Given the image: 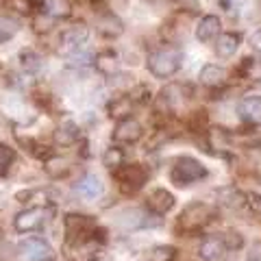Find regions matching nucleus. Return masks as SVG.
Masks as SVG:
<instances>
[{"label": "nucleus", "mask_w": 261, "mask_h": 261, "mask_svg": "<svg viewBox=\"0 0 261 261\" xmlns=\"http://www.w3.org/2000/svg\"><path fill=\"white\" fill-rule=\"evenodd\" d=\"M65 226V242L68 246H87V244H105L102 238V228L98 226V222L92 216H83V214H68L63 220Z\"/></svg>", "instance_id": "1"}, {"label": "nucleus", "mask_w": 261, "mask_h": 261, "mask_svg": "<svg viewBox=\"0 0 261 261\" xmlns=\"http://www.w3.org/2000/svg\"><path fill=\"white\" fill-rule=\"evenodd\" d=\"M185 55L178 46L166 44L148 55V72L154 79H170L183 68Z\"/></svg>", "instance_id": "2"}, {"label": "nucleus", "mask_w": 261, "mask_h": 261, "mask_svg": "<svg viewBox=\"0 0 261 261\" xmlns=\"http://www.w3.org/2000/svg\"><path fill=\"white\" fill-rule=\"evenodd\" d=\"M218 220V207L209 205V202H190L181 216L176 220V228L183 233H196V231H202L205 226H209L211 222Z\"/></svg>", "instance_id": "3"}, {"label": "nucleus", "mask_w": 261, "mask_h": 261, "mask_svg": "<svg viewBox=\"0 0 261 261\" xmlns=\"http://www.w3.org/2000/svg\"><path fill=\"white\" fill-rule=\"evenodd\" d=\"M207 174H209L207 166H202L198 159L190 157V154L176 157L172 168H170V181L176 187H190L194 183H198L200 178H207Z\"/></svg>", "instance_id": "4"}, {"label": "nucleus", "mask_w": 261, "mask_h": 261, "mask_svg": "<svg viewBox=\"0 0 261 261\" xmlns=\"http://www.w3.org/2000/svg\"><path fill=\"white\" fill-rule=\"evenodd\" d=\"M148 168L144 163H122V166L113 168V178L118 181V187L122 194L133 196L140 190H144V185L148 183Z\"/></svg>", "instance_id": "5"}, {"label": "nucleus", "mask_w": 261, "mask_h": 261, "mask_svg": "<svg viewBox=\"0 0 261 261\" xmlns=\"http://www.w3.org/2000/svg\"><path fill=\"white\" fill-rule=\"evenodd\" d=\"M53 211L48 207H31L27 211H20L18 216L13 220V226L18 233H31V231H37V228H42L48 218H50Z\"/></svg>", "instance_id": "6"}, {"label": "nucleus", "mask_w": 261, "mask_h": 261, "mask_svg": "<svg viewBox=\"0 0 261 261\" xmlns=\"http://www.w3.org/2000/svg\"><path fill=\"white\" fill-rule=\"evenodd\" d=\"M20 257L24 261H55L53 246L42 238H27L18 244Z\"/></svg>", "instance_id": "7"}, {"label": "nucleus", "mask_w": 261, "mask_h": 261, "mask_svg": "<svg viewBox=\"0 0 261 261\" xmlns=\"http://www.w3.org/2000/svg\"><path fill=\"white\" fill-rule=\"evenodd\" d=\"M87 37H89V29L85 27V24H72V27H68L61 33L59 53L65 55V57L74 55L76 50H81V46L87 42Z\"/></svg>", "instance_id": "8"}, {"label": "nucleus", "mask_w": 261, "mask_h": 261, "mask_svg": "<svg viewBox=\"0 0 261 261\" xmlns=\"http://www.w3.org/2000/svg\"><path fill=\"white\" fill-rule=\"evenodd\" d=\"M111 137H113V142H118V144H137L144 137V126L140 124V120H135V118L118 120Z\"/></svg>", "instance_id": "9"}, {"label": "nucleus", "mask_w": 261, "mask_h": 261, "mask_svg": "<svg viewBox=\"0 0 261 261\" xmlns=\"http://www.w3.org/2000/svg\"><path fill=\"white\" fill-rule=\"evenodd\" d=\"M176 205V198L172 192L163 190V187H159V190H152L148 194V198H146V209L150 211V214L154 216H166L170 214V211L174 209Z\"/></svg>", "instance_id": "10"}, {"label": "nucleus", "mask_w": 261, "mask_h": 261, "mask_svg": "<svg viewBox=\"0 0 261 261\" xmlns=\"http://www.w3.org/2000/svg\"><path fill=\"white\" fill-rule=\"evenodd\" d=\"M242 122L250 128H261V96H246L238 105Z\"/></svg>", "instance_id": "11"}, {"label": "nucleus", "mask_w": 261, "mask_h": 261, "mask_svg": "<svg viewBox=\"0 0 261 261\" xmlns=\"http://www.w3.org/2000/svg\"><path fill=\"white\" fill-rule=\"evenodd\" d=\"M183 98V87L181 85H168L163 87L159 96L154 98V113H161V116H170L174 113L178 100Z\"/></svg>", "instance_id": "12"}, {"label": "nucleus", "mask_w": 261, "mask_h": 261, "mask_svg": "<svg viewBox=\"0 0 261 261\" xmlns=\"http://www.w3.org/2000/svg\"><path fill=\"white\" fill-rule=\"evenodd\" d=\"M216 198H218V205L233 209V211L248 207L246 192H242L240 187H235V185H222L220 190H216Z\"/></svg>", "instance_id": "13"}, {"label": "nucleus", "mask_w": 261, "mask_h": 261, "mask_svg": "<svg viewBox=\"0 0 261 261\" xmlns=\"http://www.w3.org/2000/svg\"><path fill=\"white\" fill-rule=\"evenodd\" d=\"M198 81H200V85H205L209 89H220V87L226 85L228 70L224 68V65L207 63V65H202V70L198 72Z\"/></svg>", "instance_id": "14"}, {"label": "nucleus", "mask_w": 261, "mask_h": 261, "mask_svg": "<svg viewBox=\"0 0 261 261\" xmlns=\"http://www.w3.org/2000/svg\"><path fill=\"white\" fill-rule=\"evenodd\" d=\"M220 31H222V24H220L218 15H202L196 27V39L202 44H211L220 35Z\"/></svg>", "instance_id": "15"}, {"label": "nucleus", "mask_w": 261, "mask_h": 261, "mask_svg": "<svg viewBox=\"0 0 261 261\" xmlns=\"http://www.w3.org/2000/svg\"><path fill=\"white\" fill-rule=\"evenodd\" d=\"M96 31L100 33L102 37L113 39V37H120L122 33H124V24L120 22L118 15L105 11V13H100V15L96 18Z\"/></svg>", "instance_id": "16"}, {"label": "nucleus", "mask_w": 261, "mask_h": 261, "mask_svg": "<svg viewBox=\"0 0 261 261\" xmlns=\"http://www.w3.org/2000/svg\"><path fill=\"white\" fill-rule=\"evenodd\" d=\"M224 252H226V246H224V242H222V235H211V238H205L200 242V246H198V257L202 261H218V259H222L224 257Z\"/></svg>", "instance_id": "17"}, {"label": "nucleus", "mask_w": 261, "mask_h": 261, "mask_svg": "<svg viewBox=\"0 0 261 261\" xmlns=\"http://www.w3.org/2000/svg\"><path fill=\"white\" fill-rule=\"evenodd\" d=\"M74 192L79 196H83V198H87V200H94V198H100V196L105 194V185L96 174H85L74 185Z\"/></svg>", "instance_id": "18"}, {"label": "nucleus", "mask_w": 261, "mask_h": 261, "mask_svg": "<svg viewBox=\"0 0 261 261\" xmlns=\"http://www.w3.org/2000/svg\"><path fill=\"white\" fill-rule=\"evenodd\" d=\"M218 44H216V55L222 57V59H228V57H233L235 53H238V48L242 44V35L240 33H220V35L216 37Z\"/></svg>", "instance_id": "19"}, {"label": "nucleus", "mask_w": 261, "mask_h": 261, "mask_svg": "<svg viewBox=\"0 0 261 261\" xmlns=\"http://www.w3.org/2000/svg\"><path fill=\"white\" fill-rule=\"evenodd\" d=\"M238 76L248 83H261V57H244L238 65Z\"/></svg>", "instance_id": "20"}, {"label": "nucleus", "mask_w": 261, "mask_h": 261, "mask_svg": "<svg viewBox=\"0 0 261 261\" xmlns=\"http://www.w3.org/2000/svg\"><path fill=\"white\" fill-rule=\"evenodd\" d=\"M79 140H81V130L72 120L61 122V124L57 126V130H55V142L59 146H72V144H76Z\"/></svg>", "instance_id": "21"}, {"label": "nucleus", "mask_w": 261, "mask_h": 261, "mask_svg": "<svg viewBox=\"0 0 261 261\" xmlns=\"http://www.w3.org/2000/svg\"><path fill=\"white\" fill-rule=\"evenodd\" d=\"M94 63H96V70L102 72V74H107V76H113L118 72V68H120V59H118V55L113 50H105L100 55H96Z\"/></svg>", "instance_id": "22"}, {"label": "nucleus", "mask_w": 261, "mask_h": 261, "mask_svg": "<svg viewBox=\"0 0 261 261\" xmlns=\"http://www.w3.org/2000/svg\"><path fill=\"white\" fill-rule=\"evenodd\" d=\"M207 142H209V148H216L214 154H222L231 148V135H228L224 128H209Z\"/></svg>", "instance_id": "23"}, {"label": "nucleus", "mask_w": 261, "mask_h": 261, "mask_svg": "<svg viewBox=\"0 0 261 261\" xmlns=\"http://www.w3.org/2000/svg\"><path fill=\"white\" fill-rule=\"evenodd\" d=\"M42 11L50 18H68L72 13V5L68 0H42Z\"/></svg>", "instance_id": "24"}, {"label": "nucleus", "mask_w": 261, "mask_h": 261, "mask_svg": "<svg viewBox=\"0 0 261 261\" xmlns=\"http://www.w3.org/2000/svg\"><path fill=\"white\" fill-rule=\"evenodd\" d=\"M130 109H133V102H130L128 96H118L116 100L109 105V116L116 120H124L130 118Z\"/></svg>", "instance_id": "25"}, {"label": "nucleus", "mask_w": 261, "mask_h": 261, "mask_svg": "<svg viewBox=\"0 0 261 261\" xmlns=\"http://www.w3.org/2000/svg\"><path fill=\"white\" fill-rule=\"evenodd\" d=\"M178 257V250L174 246H170V244H159V246H154L148 255V261H176Z\"/></svg>", "instance_id": "26"}, {"label": "nucleus", "mask_w": 261, "mask_h": 261, "mask_svg": "<svg viewBox=\"0 0 261 261\" xmlns=\"http://www.w3.org/2000/svg\"><path fill=\"white\" fill-rule=\"evenodd\" d=\"M18 31H20L18 22L11 20V18H5V15H0V44L13 39L15 35H18Z\"/></svg>", "instance_id": "27"}, {"label": "nucleus", "mask_w": 261, "mask_h": 261, "mask_svg": "<svg viewBox=\"0 0 261 261\" xmlns=\"http://www.w3.org/2000/svg\"><path fill=\"white\" fill-rule=\"evenodd\" d=\"M122 163H124V150H122V148H118V146H111V148L105 150V154H102V166L105 168L113 170V168L122 166Z\"/></svg>", "instance_id": "28"}, {"label": "nucleus", "mask_w": 261, "mask_h": 261, "mask_svg": "<svg viewBox=\"0 0 261 261\" xmlns=\"http://www.w3.org/2000/svg\"><path fill=\"white\" fill-rule=\"evenodd\" d=\"M13 159H15V150L7 144H0V178L9 174V168H11Z\"/></svg>", "instance_id": "29"}, {"label": "nucleus", "mask_w": 261, "mask_h": 261, "mask_svg": "<svg viewBox=\"0 0 261 261\" xmlns=\"http://www.w3.org/2000/svg\"><path fill=\"white\" fill-rule=\"evenodd\" d=\"M128 98L133 105H148L152 100V92H150L148 85H137L128 92Z\"/></svg>", "instance_id": "30"}, {"label": "nucleus", "mask_w": 261, "mask_h": 261, "mask_svg": "<svg viewBox=\"0 0 261 261\" xmlns=\"http://www.w3.org/2000/svg\"><path fill=\"white\" fill-rule=\"evenodd\" d=\"M222 242L226 250H242L244 248V235L240 231H226L222 235Z\"/></svg>", "instance_id": "31"}, {"label": "nucleus", "mask_w": 261, "mask_h": 261, "mask_svg": "<svg viewBox=\"0 0 261 261\" xmlns=\"http://www.w3.org/2000/svg\"><path fill=\"white\" fill-rule=\"evenodd\" d=\"M22 63H24V68H27L29 72H39V70L44 68L42 57L35 55V53H24L22 55Z\"/></svg>", "instance_id": "32"}, {"label": "nucleus", "mask_w": 261, "mask_h": 261, "mask_svg": "<svg viewBox=\"0 0 261 261\" xmlns=\"http://www.w3.org/2000/svg\"><path fill=\"white\" fill-rule=\"evenodd\" d=\"M70 59H72V65H89L94 61V55L92 53H74V55H70Z\"/></svg>", "instance_id": "33"}, {"label": "nucleus", "mask_w": 261, "mask_h": 261, "mask_svg": "<svg viewBox=\"0 0 261 261\" xmlns=\"http://www.w3.org/2000/svg\"><path fill=\"white\" fill-rule=\"evenodd\" d=\"M248 261H261V240L255 242L248 250Z\"/></svg>", "instance_id": "34"}, {"label": "nucleus", "mask_w": 261, "mask_h": 261, "mask_svg": "<svg viewBox=\"0 0 261 261\" xmlns=\"http://www.w3.org/2000/svg\"><path fill=\"white\" fill-rule=\"evenodd\" d=\"M250 46H252V50L261 53V29H259V31H255V33L250 35Z\"/></svg>", "instance_id": "35"}, {"label": "nucleus", "mask_w": 261, "mask_h": 261, "mask_svg": "<svg viewBox=\"0 0 261 261\" xmlns=\"http://www.w3.org/2000/svg\"><path fill=\"white\" fill-rule=\"evenodd\" d=\"M92 261H107V259H98V257H94V259H92Z\"/></svg>", "instance_id": "36"}]
</instances>
